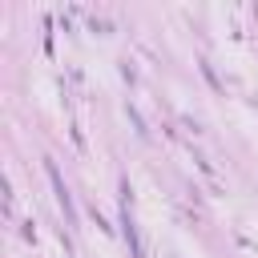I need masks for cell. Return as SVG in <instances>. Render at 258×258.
<instances>
[{
  "label": "cell",
  "instance_id": "6da1fadb",
  "mask_svg": "<svg viewBox=\"0 0 258 258\" xmlns=\"http://www.w3.org/2000/svg\"><path fill=\"white\" fill-rule=\"evenodd\" d=\"M48 177H52V185H56V202L64 206V214H73V202H69V189H64V181H60V173H56V165L48 161Z\"/></svg>",
  "mask_w": 258,
  "mask_h": 258
}]
</instances>
